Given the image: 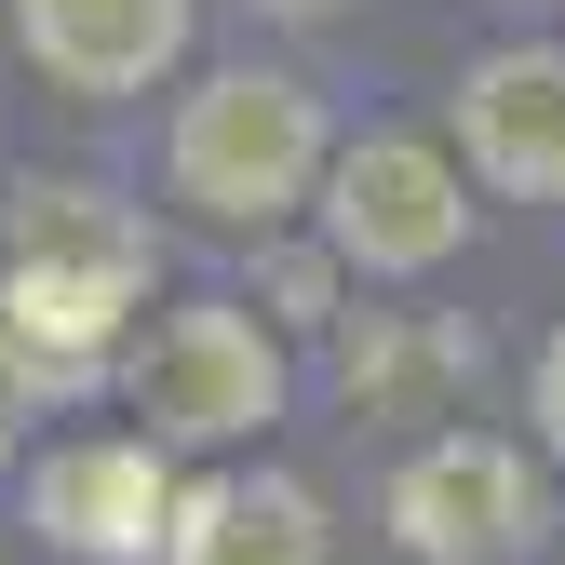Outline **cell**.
Returning <instances> with one entry per match:
<instances>
[{
  "label": "cell",
  "instance_id": "obj_1",
  "mask_svg": "<svg viewBox=\"0 0 565 565\" xmlns=\"http://www.w3.org/2000/svg\"><path fill=\"white\" fill-rule=\"evenodd\" d=\"M135 297H149V216H121L108 189H28L14 256H0V337L41 377H82L95 350H121Z\"/></svg>",
  "mask_w": 565,
  "mask_h": 565
},
{
  "label": "cell",
  "instance_id": "obj_2",
  "mask_svg": "<svg viewBox=\"0 0 565 565\" xmlns=\"http://www.w3.org/2000/svg\"><path fill=\"white\" fill-rule=\"evenodd\" d=\"M323 95L310 82H282V67H230V82H202L175 108V202H202L216 230H269V216H297V202L323 189Z\"/></svg>",
  "mask_w": 565,
  "mask_h": 565
},
{
  "label": "cell",
  "instance_id": "obj_3",
  "mask_svg": "<svg viewBox=\"0 0 565 565\" xmlns=\"http://www.w3.org/2000/svg\"><path fill=\"white\" fill-rule=\"evenodd\" d=\"M121 404L149 417V445L175 458H216V445H256L269 417H282V350L256 310L230 297H202V310H162V323H135L121 350Z\"/></svg>",
  "mask_w": 565,
  "mask_h": 565
},
{
  "label": "cell",
  "instance_id": "obj_4",
  "mask_svg": "<svg viewBox=\"0 0 565 565\" xmlns=\"http://www.w3.org/2000/svg\"><path fill=\"white\" fill-rule=\"evenodd\" d=\"M471 230V189L445 149H417V135H364V149H337L323 162V243L337 269H377V282H417V269H445Z\"/></svg>",
  "mask_w": 565,
  "mask_h": 565
},
{
  "label": "cell",
  "instance_id": "obj_5",
  "mask_svg": "<svg viewBox=\"0 0 565 565\" xmlns=\"http://www.w3.org/2000/svg\"><path fill=\"white\" fill-rule=\"evenodd\" d=\"M391 539L417 565H525L539 552V471L484 431H445L391 471Z\"/></svg>",
  "mask_w": 565,
  "mask_h": 565
},
{
  "label": "cell",
  "instance_id": "obj_6",
  "mask_svg": "<svg viewBox=\"0 0 565 565\" xmlns=\"http://www.w3.org/2000/svg\"><path fill=\"white\" fill-rule=\"evenodd\" d=\"M28 525L54 552H82V565H149L162 525H175V471L149 431H121V445H54L28 471Z\"/></svg>",
  "mask_w": 565,
  "mask_h": 565
},
{
  "label": "cell",
  "instance_id": "obj_7",
  "mask_svg": "<svg viewBox=\"0 0 565 565\" xmlns=\"http://www.w3.org/2000/svg\"><path fill=\"white\" fill-rule=\"evenodd\" d=\"M458 149L499 202H565V54L512 41L458 82Z\"/></svg>",
  "mask_w": 565,
  "mask_h": 565
},
{
  "label": "cell",
  "instance_id": "obj_8",
  "mask_svg": "<svg viewBox=\"0 0 565 565\" xmlns=\"http://www.w3.org/2000/svg\"><path fill=\"white\" fill-rule=\"evenodd\" d=\"M14 41L54 95H149L189 54V0H14Z\"/></svg>",
  "mask_w": 565,
  "mask_h": 565
},
{
  "label": "cell",
  "instance_id": "obj_9",
  "mask_svg": "<svg viewBox=\"0 0 565 565\" xmlns=\"http://www.w3.org/2000/svg\"><path fill=\"white\" fill-rule=\"evenodd\" d=\"M337 525L297 471H202L175 484V525H162V565H323Z\"/></svg>",
  "mask_w": 565,
  "mask_h": 565
},
{
  "label": "cell",
  "instance_id": "obj_10",
  "mask_svg": "<svg viewBox=\"0 0 565 565\" xmlns=\"http://www.w3.org/2000/svg\"><path fill=\"white\" fill-rule=\"evenodd\" d=\"M471 323H431V310H377L364 337H350V404L364 417H445L471 391Z\"/></svg>",
  "mask_w": 565,
  "mask_h": 565
},
{
  "label": "cell",
  "instance_id": "obj_11",
  "mask_svg": "<svg viewBox=\"0 0 565 565\" xmlns=\"http://www.w3.org/2000/svg\"><path fill=\"white\" fill-rule=\"evenodd\" d=\"M256 310L297 323V337H323V323H337V243H323V256H256Z\"/></svg>",
  "mask_w": 565,
  "mask_h": 565
},
{
  "label": "cell",
  "instance_id": "obj_12",
  "mask_svg": "<svg viewBox=\"0 0 565 565\" xmlns=\"http://www.w3.org/2000/svg\"><path fill=\"white\" fill-rule=\"evenodd\" d=\"M28 417H41V364H28L14 337H0V471L28 458Z\"/></svg>",
  "mask_w": 565,
  "mask_h": 565
},
{
  "label": "cell",
  "instance_id": "obj_13",
  "mask_svg": "<svg viewBox=\"0 0 565 565\" xmlns=\"http://www.w3.org/2000/svg\"><path fill=\"white\" fill-rule=\"evenodd\" d=\"M539 445L565 458V323H552V350H539Z\"/></svg>",
  "mask_w": 565,
  "mask_h": 565
},
{
  "label": "cell",
  "instance_id": "obj_14",
  "mask_svg": "<svg viewBox=\"0 0 565 565\" xmlns=\"http://www.w3.org/2000/svg\"><path fill=\"white\" fill-rule=\"evenodd\" d=\"M256 14H282V28H323V14H350V0H256Z\"/></svg>",
  "mask_w": 565,
  "mask_h": 565
}]
</instances>
